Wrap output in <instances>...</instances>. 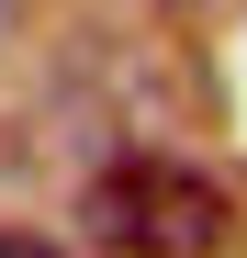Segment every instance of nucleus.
I'll list each match as a JSON object with an SVG mask.
<instances>
[{"mask_svg":"<svg viewBox=\"0 0 247 258\" xmlns=\"http://www.w3.org/2000/svg\"><path fill=\"white\" fill-rule=\"evenodd\" d=\"M79 213H90V236L112 258H214L236 236L225 191L202 180V168H180V157H124V168H101Z\"/></svg>","mask_w":247,"mask_h":258,"instance_id":"1","label":"nucleus"},{"mask_svg":"<svg viewBox=\"0 0 247 258\" xmlns=\"http://www.w3.org/2000/svg\"><path fill=\"white\" fill-rule=\"evenodd\" d=\"M0 258H56V236H23V225H0Z\"/></svg>","mask_w":247,"mask_h":258,"instance_id":"2","label":"nucleus"},{"mask_svg":"<svg viewBox=\"0 0 247 258\" xmlns=\"http://www.w3.org/2000/svg\"><path fill=\"white\" fill-rule=\"evenodd\" d=\"M0 23H12V0H0Z\"/></svg>","mask_w":247,"mask_h":258,"instance_id":"3","label":"nucleus"}]
</instances>
